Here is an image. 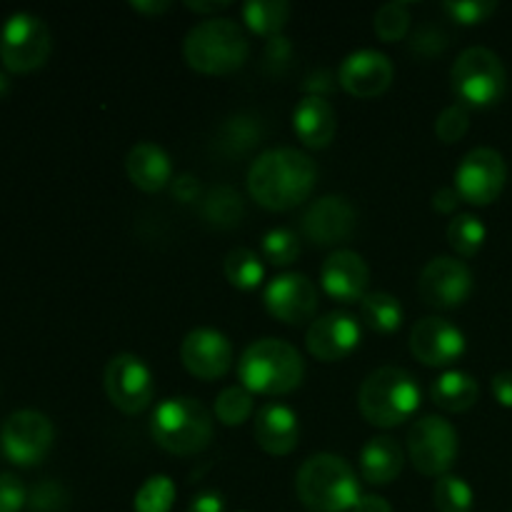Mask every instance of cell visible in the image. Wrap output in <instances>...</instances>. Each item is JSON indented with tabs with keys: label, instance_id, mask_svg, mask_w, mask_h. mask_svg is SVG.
<instances>
[{
	"label": "cell",
	"instance_id": "1",
	"mask_svg": "<svg viewBox=\"0 0 512 512\" xmlns=\"http://www.w3.org/2000/svg\"><path fill=\"white\" fill-rule=\"evenodd\" d=\"M318 183V165L308 153L295 148H275L258 155L248 170L250 198L265 210L285 213L313 193Z\"/></svg>",
	"mask_w": 512,
	"mask_h": 512
},
{
	"label": "cell",
	"instance_id": "2",
	"mask_svg": "<svg viewBox=\"0 0 512 512\" xmlns=\"http://www.w3.org/2000/svg\"><path fill=\"white\" fill-rule=\"evenodd\" d=\"M295 490H298L300 503L310 512L353 510L363 498L348 460L330 453H318L300 465Z\"/></svg>",
	"mask_w": 512,
	"mask_h": 512
},
{
	"label": "cell",
	"instance_id": "3",
	"mask_svg": "<svg viewBox=\"0 0 512 512\" xmlns=\"http://www.w3.org/2000/svg\"><path fill=\"white\" fill-rule=\"evenodd\" d=\"M358 408L375 428H398L418 413V380L408 370L393 368V365L373 370L358 390Z\"/></svg>",
	"mask_w": 512,
	"mask_h": 512
},
{
	"label": "cell",
	"instance_id": "4",
	"mask_svg": "<svg viewBox=\"0 0 512 512\" xmlns=\"http://www.w3.org/2000/svg\"><path fill=\"white\" fill-rule=\"evenodd\" d=\"M185 63L203 75H230L250 55L245 30L230 18H210L195 25L183 43Z\"/></svg>",
	"mask_w": 512,
	"mask_h": 512
},
{
	"label": "cell",
	"instance_id": "5",
	"mask_svg": "<svg viewBox=\"0 0 512 512\" xmlns=\"http://www.w3.org/2000/svg\"><path fill=\"white\" fill-rule=\"evenodd\" d=\"M238 375L250 393L288 395L303 383L305 363L285 340L263 338L240 355Z\"/></svg>",
	"mask_w": 512,
	"mask_h": 512
},
{
	"label": "cell",
	"instance_id": "6",
	"mask_svg": "<svg viewBox=\"0 0 512 512\" xmlns=\"http://www.w3.org/2000/svg\"><path fill=\"white\" fill-rule=\"evenodd\" d=\"M150 435L165 453L190 458L213 440V415L195 398H168L155 408Z\"/></svg>",
	"mask_w": 512,
	"mask_h": 512
},
{
	"label": "cell",
	"instance_id": "7",
	"mask_svg": "<svg viewBox=\"0 0 512 512\" xmlns=\"http://www.w3.org/2000/svg\"><path fill=\"white\" fill-rule=\"evenodd\" d=\"M450 85L455 98L473 108H490L500 103L508 88L505 65L493 50L468 48L458 55L450 70Z\"/></svg>",
	"mask_w": 512,
	"mask_h": 512
},
{
	"label": "cell",
	"instance_id": "8",
	"mask_svg": "<svg viewBox=\"0 0 512 512\" xmlns=\"http://www.w3.org/2000/svg\"><path fill=\"white\" fill-rule=\"evenodd\" d=\"M53 40L38 15L13 13L0 30V60L13 73H30L48 60Z\"/></svg>",
	"mask_w": 512,
	"mask_h": 512
},
{
	"label": "cell",
	"instance_id": "9",
	"mask_svg": "<svg viewBox=\"0 0 512 512\" xmlns=\"http://www.w3.org/2000/svg\"><path fill=\"white\" fill-rule=\"evenodd\" d=\"M408 458L428 478H443L458 458V433L438 415L418 420L408 433Z\"/></svg>",
	"mask_w": 512,
	"mask_h": 512
},
{
	"label": "cell",
	"instance_id": "10",
	"mask_svg": "<svg viewBox=\"0 0 512 512\" xmlns=\"http://www.w3.org/2000/svg\"><path fill=\"white\" fill-rule=\"evenodd\" d=\"M55 430L38 410H15L0 428V450L15 465H35L53 448Z\"/></svg>",
	"mask_w": 512,
	"mask_h": 512
},
{
	"label": "cell",
	"instance_id": "11",
	"mask_svg": "<svg viewBox=\"0 0 512 512\" xmlns=\"http://www.w3.org/2000/svg\"><path fill=\"white\" fill-rule=\"evenodd\" d=\"M508 183V168L498 150L475 148L455 170V190L470 205H490L500 198Z\"/></svg>",
	"mask_w": 512,
	"mask_h": 512
},
{
	"label": "cell",
	"instance_id": "12",
	"mask_svg": "<svg viewBox=\"0 0 512 512\" xmlns=\"http://www.w3.org/2000/svg\"><path fill=\"white\" fill-rule=\"evenodd\" d=\"M105 393L108 400L125 415H138L153 403V375L150 368L133 353H120L105 368Z\"/></svg>",
	"mask_w": 512,
	"mask_h": 512
},
{
	"label": "cell",
	"instance_id": "13",
	"mask_svg": "<svg viewBox=\"0 0 512 512\" xmlns=\"http://www.w3.org/2000/svg\"><path fill=\"white\" fill-rule=\"evenodd\" d=\"M473 293V273L458 258L440 255L423 268L418 280V295L425 305L438 310L460 308Z\"/></svg>",
	"mask_w": 512,
	"mask_h": 512
},
{
	"label": "cell",
	"instance_id": "14",
	"mask_svg": "<svg viewBox=\"0 0 512 512\" xmlns=\"http://www.w3.org/2000/svg\"><path fill=\"white\" fill-rule=\"evenodd\" d=\"M358 213L343 195H325L315 200L303 215V235L318 248H333L353 238Z\"/></svg>",
	"mask_w": 512,
	"mask_h": 512
},
{
	"label": "cell",
	"instance_id": "15",
	"mask_svg": "<svg viewBox=\"0 0 512 512\" xmlns=\"http://www.w3.org/2000/svg\"><path fill=\"white\" fill-rule=\"evenodd\" d=\"M263 300L268 313L285 325L308 323L318 310V290L313 280L303 273L278 275L265 288Z\"/></svg>",
	"mask_w": 512,
	"mask_h": 512
},
{
	"label": "cell",
	"instance_id": "16",
	"mask_svg": "<svg viewBox=\"0 0 512 512\" xmlns=\"http://www.w3.org/2000/svg\"><path fill=\"white\" fill-rule=\"evenodd\" d=\"M410 353L428 368H448L463 358L465 335L450 320L423 318L410 330Z\"/></svg>",
	"mask_w": 512,
	"mask_h": 512
},
{
	"label": "cell",
	"instance_id": "17",
	"mask_svg": "<svg viewBox=\"0 0 512 512\" xmlns=\"http://www.w3.org/2000/svg\"><path fill=\"white\" fill-rule=\"evenodd\" d=\"M360 338H363V330H360L358 318L343 310H333L313 320L305 335V345H308V353L320 363H338L358 348Z\"/></svg>",
	"mask_w": 512,
	"mask_h": 512
},
{
	"label": "cell",
	"instance_id": "18",
	"mask_svg": "<svg viewBox=\"0 0 512 512\" xmlns=\"http://www.w3.org/2000/svg\"><path fill=\"white\" fill-rule=\"evenodd\" d=\"M185 370L200 380H218L233 368V345L213 328L190 330L180 345Z\"/></svg>",
	"mask_w": 512,
	"mask_h": 512
},
{
	"label": "cell",
	"instance_id": "19",
	"mask_svg": "<svg viewBox=\"0 0 512 512\" xmlns=\"http://www.w3.org/2000/svg\"><path fill=\"white\" fill-rule=\"evenodd\" d=\"M393 63L378 50H355L340 63L338 83L353 98L370 100L383 95L393 83Z\"/></svg>",
	"mask_w": 512,
	"mask_h": 512
},
{
	"label": "cell",
	"instance_id": "20",
	"mask_svg": "<svg viewBox=\"0 0 512 512\" xmlns=\"http://www.w3.org/2000/svg\"><path fill=\"white\" fill-rule=\"evenodd\" d=\"M320 283H323L325 293L338 303H360L368 295L370 270L358 253L338 250L323 263Z\"/></svg>",
	"mask_w": 512,
	"mask_h": 512
},
{
	"label": "cell",
	"instance_id": "21",
	"mask_svg": "<svg viewBox=\"0 0 512 512\" xmlns=\"http://www.w3.org/2000/svg\"><path fill=\"white\" fill-rule=\"evenodd\" d=\"M255 440L268 455H290L300 443L298 415L280 403H268L255 415Z\"/></svg>",
	"mask_w": 512,
	"mask_h": 512
},
{
	"label": "cell",
	"instance_id": "22",
	"mask_svg": "<svg viewBox=\"0 0 512 512\" xmlns=\"http://www.w3.org/2000/svg\"><path fill=\"white\" fill-rule=\"evenodd\" d=\"M293 128L300 143L310 150L328 148L338 133V118H335L333 105L325 98L305 95L293 113Z\"/></svg>",
	"mask_w": 512,
	"mask_h": 512
},
{
	"label": "cell",
	"instance_id": "23",
	"mask_svg": "<svg viewBox=\"0 0 512 512\" xmlns=\"http://www.w3.org/2000/svg\"><path fill=\"white\" fill-rule=\"evenodd\" d=\"M125 173L130 183L143 193H158L173 183V165L168 153L155 143H138L125 158Z\"/></svg>",
	"mask_w": 512,
	"mask_h": 512
},
{
	"label": "cell",
	"instance_id": "24",
	"mask_svg": "<svg viewBox=\"0 0 512 512\" xmlns=\"http://www.w3.org/2000/svg\"><path fill=\"white\" fill-rule=\"evenodd\" d=\"M403 465V448L390 435H378V438L368 440L360 453V473L370 485H390L403 473Z\"/></svg>",
	"mask_w": 512,
	"mask_h": 512
},
{
	"label": "cell",
	"instance_id": "25",
	"mask_svg": "<svg viewBox=\"0 0 512 512\" xmlns=\"http://www.w3.org/2000/svg\"><path fill=\"white\" fill-rule=\"evenodd\" d=\"M430 398L445 413H465L480 398V385L473 375L463 370H448L430 388Z\"/></svg>",
	"mask_w": 512,
	"mask_h": 512
},
{
	"label": "cell",
	"instance_id": "26",
	"mask_svg": "<svg viewBox=\"0 0 512 512\" xmlns=\"http://www.w3.org/2000/svg\"><path fill=\"white\" fill-rule=\"evenodd\" d=\"M200 213H203L205 223H210L213 228H235V225L243 223L245 215V203L243 195L238 193L230 185H218V188H210L203 195V203H200Z\"/></svg>",
	"mask_w": 512,
	"mask_h": 512
},
{
	"label": "cell",
	"instance_id": "27",
	"mask_svg": "<svg viewBox=\"0 0 512 512\" xmlns=\"http://www.w3.org/2000/svg\"><path fill=\"white\" fill-rule=\"evenodd\" d=\"M263 138V125L255 115L238 113L230 115L218 130V148L228 155H243L253 150Z\"/></svg>",
	"mask_w": 512,
	"mask_h": 512
},
{
	"label": "cell",
	"instance_id": "28",
	"mask_svg": "<svg viewBox=\"0 0 512 512\" xmlns=\"http://www.w3.org/2000/svg\"><path fill=\"white\" fill-rule=\"evenodd\" d=\"M290 18V5L285 0H253L243 5V20L255 35L278 38Z\"/></svg>",
	"mask_w": 512,
	"mask_h": 512
},
{
	"label": "cell",
	"instance_id": "29",
	"mask_svg": "<svg viewBox=\"0 0 512 512\" xmlns=\"http://www.w3.org/2000/svg\"><path fill=\"white\" fill-rule=\"evenodd\" d=\"M360 315L375 333L390 335L403 325V305L390 293H368L360 300Z\"/></svg>",
	"mask_w": 512,
	"mask_h": 512
},
{
	"label": "cell",
	"instance_id": "30",
	"mask_svg": "<svg viewBox=\"0 0 512 512\" xmlns=\"http://www.w3.org/2000/svg\"><path fill=\"white\" fill-rule=\"evenodd\" d=\"M225 278L238 290H255L263 283L265 268L258 255L248 248H233L223 260Z\"/></svg>",
	"mask_w": 512,
	"mask_h": 512
},
{
	"label": "cell",
	"instance_id": "31",
	"mask_svg": "<svg viewBox=\"0 0 512 512\" xmlns=\"http://www.w3.org/2000/svg\"><path fill=\"white\" fill-rule=\"evenodd\" d=\"M488 238V230H485L483 220L475 218V215L463 213L458 218L450 220L448 225V243L463 258H473L480 253V248L485 245Z\"/></svg>",
	"mask_w": 512,
	"mask_h": 512
},
{
	"label": "cell",
	"instance_id": "32",
	"mask_svg": "<svg viewBox=\"0 0 512 512\" xmlns=\"http://www.w3.org/2000/svg\"><path fill=\"white\" fill-rule=\"evenodd\" d=\"M253 415V393L245 390L243 385L225 388L215 400V418L228 428L243 425Z\"/></svg>",
	"mask_w": 512,
	"mask_h": 512
},
{
	"label": "cell",
	"instance_id": "33",
	"mask_svg": "<svg viewBox=\"0 0 512 512\" xmlns=\"http://www.w3.org/2000/svg\"><path fill=\"white\" fill-rule=\"evenodd\" d=\"M435 508L440 512H470L473 510V490L463 478L443 475L433 488Z\"/></svg>",
	"mask_w": 512,
	"mask_h": 512
},
{
	"label": "cell",
	"instance_id": "34",
	"mask_svg": "<svg viewBox=\"0 0 512 512\" xmlns=\"http://www.w3.org/2000/svg\"><path fill=\"white\" fill-rule=\"evenodd\" d=\"M175 503V483L168 475H153L135 493V512H170Z\"/></svg>",
	"mask_w": 512,
	"mask_h": 512
},
{
	"label": "cell",
	"instance_id": "35",
	"mask_svg": "<svg viewBox=\"0 0 512 512\" xmlns=\"http://www.w3.org/2000/svg\"><path fill=\"white\" fill-rule=\"evenodd\" d=\"M410 30V5L388 3L375 13V35L383 43H398Z\"/></svg>",
	"mask_w": 512,
	"mask_h": 512
},
{
	"label": "cell",
	"instance_id": "36",
	"mask_svg": "<svg viewBox=\"0 0 512 512\" xmlns=\"http://www.w3.org/2000/svg\"><path fill=\"white\" fill-rule=\"evenodd\" d=\"M300 255V240L293 230L288 228H273L263 238V258L268 263L278 265V268H288L298 260Z\"/></svg>",
	"mask_w": 512,
	"mask_h": 512
},
{
	"label": "cell",
	"instance_id": "37",
	"mask_svg": "<svg viewBox=\"0 0 512 512\" xmlns=\"http://www.w3.org/2000/svg\"><path fill=\"white\" fill-rule=\"evenodd\" d=\"M470 128V113L463 103H455L450 108H445L443 113L435 120V135L438 140H443L445 145H453L458 140L465 138Z\"/></svg>",
	"mask_w": 512,
	"mask_h": 512
},
{
	"label": "cell",
	"instance_id": "38",
	"mask_svg": "<svg viewBox=\"0 0 512 512\" xmlns=\"http://www.w3.org/2000/svg\"><path fill=\"white\" fill-rule=\"evenodd\" d=\"M443 10L455 23L478 25L485 23L498 10V3L495 0H453V3H445Z\"/></svg>",
	"mask_w": 512,
	"mask_h": 512
},
{
	"label": "cell",
	"instance_id": "39",
	"mask_svg": "<svg viewBox=\"0 0 512 512\" xmlns=\"http://www.w3.org/2000/svg\"><path fill=\"white\" fill-rule=\"evenodd\" d=\"M68 505V493L58 480H43L28 493L30 512H63Z\"/></svg>",
	"mask_w": 512,
	"mask_h": 512
},
{
	"label": "cell",
	"instance_id": "40",
	"mask_svg": "<svg viewBox=\"0 0 512 512\" xmlns=\"http://www.w3.org/2000/svg\"><path fill=\"white\" fill-rule=\"evenodd\" d=\"M450 38L440 25H420L418 30L413 33V40H410V53L418 55V58H435V55L443 53L448 48Z\"/></svg>",
	"mask_w": 512,
	"mask_h": 512
},
{
	"label": "cell",
	"instance_id": "41",
	"mask_svg": "<svg viewBox=\"0 0 512 512\" xmlns=\"http://www.w3.org/2000/svg\"><path fill=\"white\" fill-rule=\"evenodd\" d=\"M28 505V490L18 475L0 473V512H20Z\"/></svg>",
	"mask_w": 512,
	"mask_h": 512
},
{
	"label": "cell",
	"instance_id": "42",
	"mask_svg": "<svg viewBox=\"0 0 512 512\" xmlns=\"http://www.w3.org/2000/svg\"><path fill=\"white\" fill-rule=\"evenodd\" d=\"M290 55H293V45H290L288 38L278 35V38H270L268 45H265V70L270 75H280L288 65Z\"/></svg>",
	"mask_w": 512,
	"mask_h": 512
},
{
	"label": "cell",
	"instance_id": "43",
	"mask_svg": "<svg viewBox=\"0 0 512 512\" xmlns=\"http://www.w3.org/2000/svg\"><path fill=\"white\" fill-rule=\"evenodd\" d=\"M170 193H173V200L183 205H193V203H203V185L195 175L183 173L170 183Z\"/></svg>",
	"mask_w": 512,
	"mask_h": 512
},
{
	"label": "cell",
	"instance_id": "44",
	"mask_svg": "<svg viewBox=\"0 0 512 512\" xmlns=\"http://www.w3.org/2000/svg\"><path fill=\"white\" fill-rule=\"evenodd\" d=\"M335 80H338V75H333L330 70L320 68V70H315V73L308 75V80H305L303 88L308 90V95H313V98H325L328 93H333Z\"/></svg>",
	"mask_w": 512,
	"mask_h": 512
},
{
	"label": "cell",
	"instance_id": "45",
	"mask_svg": "<svg viewBox=\"0 0 512 512\" xmlns=\"http://www.w3.org/2000/svg\"><path fill=\"white\" fill-rule=\"evenodd\" d=\"M493 395L503 408H512V370H505V373L495 375Z\"/></svg>",
	"mask_w": 512,
	"mask_h": 512
},
{
	"label": "cell",
	"instance_id": "46",
	"mask_svg": "<svg viewBox=\"0 0 512 512\" xmlns=\"http://www.w3.org/2000/svg\"><path fill=\"white\" fill-rule=\"evenodd\" d=\"M458 203H460V195H458V190H455V188H440L438 193L433 195V208L438 210V213H443V215L455 213Z\"/></svg>",
	"mask_w": 512,
	"mask_h": 512
},
{
	"label": "cell",
	"instance_id": "47",
	"mask_svg": "<svg viewBox=\"0 0 512 512\" xmlns=\"http://www.w3.org/2000/svg\"><path fill=\"white\" fill-rule=\"evenodd\" d=\"M188 512H225V503L218 493H200L190 503Z\"/></svg>",
	"mask_w": 512,
	"mask_h": 512
},
{
	"label": "cell",
	"instance_id": "48",
	"mask_svg": "<svg viewBox=\"0 0 512 512\" xmlns=\"http://www.w3.org/2000/svg\"><path fill=\"white\" fill-rule=\"evenodd\" d=\"M353 512H393L390 508V503L385 498H380V495H363V498L358 500V505H355Z\"/></svg>",
	"mask_w": 512,
	"mask_h": 512
},
{
	"label": "cell",
	"instance_id": "49",
	"mask_svg": "<svg viewBox=\"0 0 512 512\" xmlns=\"http://www.w3.org/2000/svg\"><path fill=\"white\" fill-rule=\"evenodd\" d=\"M130 8L143 15H160L170 8V3L168 0H153V3H130Z\"/></svg>",
	"mask_w": 512,
	"mask_h": 512
},
{
	"label": "cell",
	"instance_id": "50",
	"mask_svg": "<svg viewBox=\"0 0 512 512\" xmlns=\"http://www.w3.org/2000/svg\"><path fill=\"white\" fill-rule=\"evenodd\" d=\"M188 10H195V13H203V15H208V13H220V10H225V8H230V3L228 0H223V3H193V0H188Z\"/></svg>",
	"mask_w": 512,
	"mask_h": 512
},
{
	"label": "cell",
	"instance_id": "51",
	"mask_svg": "<svg viewBox=\"0 0 512 512\" xmlns=\"http://www.w3.org/2000/svg\"><path fill=\"white\" fill-rule=\"evenodd\" d=\"M5 90H8V78H5V73L0 70V95H5Z\"/></svg>",
	"mask_w": 512,
	"mask_h": 512
}]
</instances>
